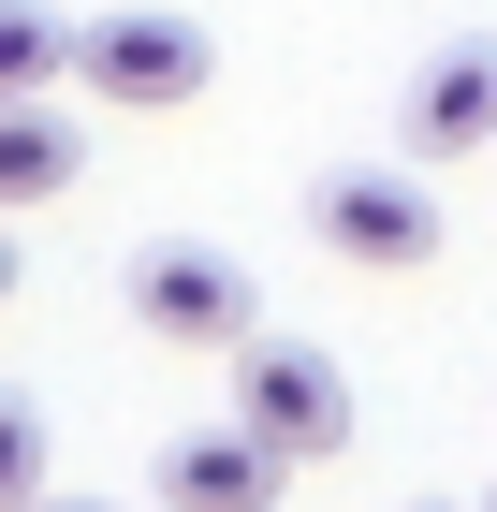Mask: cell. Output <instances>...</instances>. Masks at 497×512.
Here are the masks:
<instances>
[{"label": "cell", "instance_id": "obj_7", "mask_svg": "<svg viewBox=\"0 0 497 512\" xmlns=\"http://www.w3.org/2000/svg\"><path fill=\"white\" fill-rule=\"evenodd\" d=\"M74 176H88V132L59 118L44 88H15V103H0V205H59Z\"/></svg>", "mask_w": 497, "mask_h": 512}, {"label": "cell", "instance_id": "obj_12", "mask_svg": "<svg viewBox=\"0 0 497 512\" xmlns=\"http://www.w3.org/2000/svg\"><path fill=\"white\" fill-rule=\"evenodd\" d=\"M483 512H497V498H483Z\"/></svg>", "mask_w": 497, "mask_h": 512}, {"label": "cell", "instance_id": "obj_2", "mask_svg": "<svg viewBox=\"0 0 497 512\" xmlns=\"http://www.w3.org/2000/svg\"><path fill=\"white\" fill-rule=\"evenodd\" d=\"M234 410H249L293 469H337L351 454V366L322 352V337H264V322H249V337H234Z\"/></svg>", "mask_w": 497, "mask_h": 512}, {"label": "cell", "instance_id": "obj_6", "mask_svg": "<svg viewBox=\"0 0 497 512\" xmlns=\"http://www.w3.org/2000/svg\"><path fill=\"white\" fill-rule=\"evenodd\" d=\"M278 483H293V454H278L249 410H234V425L161 439V512H278Z\"/></svg>", "mask_w": 497, "mask_h": 512}, {"label": "cell", "instance_id": "obj_10", "mask_svg": "<svg viewBox=\"0 0 497 512\" xmlns=\"http://www.w3.org/2000/svg\"><path fill=\"white\" fill-rule=\"evenodd\" d=\"M0 293H15V205H0Z\"/></svg>", "mask_w": 497, "mask_h": 512}, {"label": "cell", "instance_id": "obj_9", "mask_svg": "<svg viewBox=\"0 0 497 512\" xmlns=\"http://www.w3.org/2000/svg\"><path fill=\"white\" fill-rule=\"evenodd\" d=\"M0 512H44V410L0 395Z\"/></svg>", "mask_w": 497, "mask_h": 512}, {"label": "cell", "instance_id": "obj_3", "mask_svg": "<svg viewBox=\"0 0 497 512\" xmlns=\"http://www.w3.org/2000/svg\"><path fill=\"white\" fill-rule=\"evenodd\" d=\"M117 308L147 322V337H176V352H234L249 322H264V293H249V264L205 235H147L132 264H117Z\"/></svg>", "mask_w": 497, "mask_h": 512}, {"label": "cell", "instance_id": "obj_11", "mask_svg": "<svg viewBox=\"0 0 497 512\" xmlns=\"http://www.w3.org/2000/svg\"><path fill=\"white\" fill-rule=\"evenodd\" d=\"M44 512H117V498H44Z\"/></svg>", "mask_w": 497, "mask_h": 512}, {"label": "cell", "instance_id": "obj_8", "mask_svg": "<svg viewBox=\"0 0 497 512\" xmlns=\"http://www.w3.org/2000/svg\"><path fill=\"white\" fill-rule=\"evenodd\" d=\"M59 74H74V15L0 0V103H15V88H59Z\"/></svg>", "mask_w": 497, "mask_h": 512}, {"label": "cell", "instance_id": "obj_1", "mask_svg": "<svg viewBox=\"0 0 497 512\" xmlns=\"http://www.w3.org/2000/svg\"><path fill=\"white\" fill-rule=\"evenodd\" d=\"M74 88L132 103V118H176V103H205V88H220V44H205V15L117 0V15H74Z\"/></svg>", "mask_w": 497, "mask_h": 512}, {"label": "cell", "instance_id": "obj_5", "mask_svg": "<svg viewBox=\"0 0 497 512\" xmlns=\"http://www.w3.org/2000/svg\"><path fill=\"white\" fill-rule=\"evenodd\" d=\"M395 147H410V161H468V147H497V30L439 44V59L395 88Z\"/></svg>", "mask_w": 497, "mask_h": 512}, {"label": "cell", "instance_id": "obj_4", "mask_svg": "<svg viewBox=\"0 0 497 512\" xmlns=\"http://www.w3.org/2000/svg\"><path fill=\"white\" fill-rule=\"evenodd\" d=\"M307 235L337 249L351 278H424L439 264V191H424L410 161H351V176L307 191Z\"/></svg>", "mask_w": 497, "mask_h": 512}]
</instances>
